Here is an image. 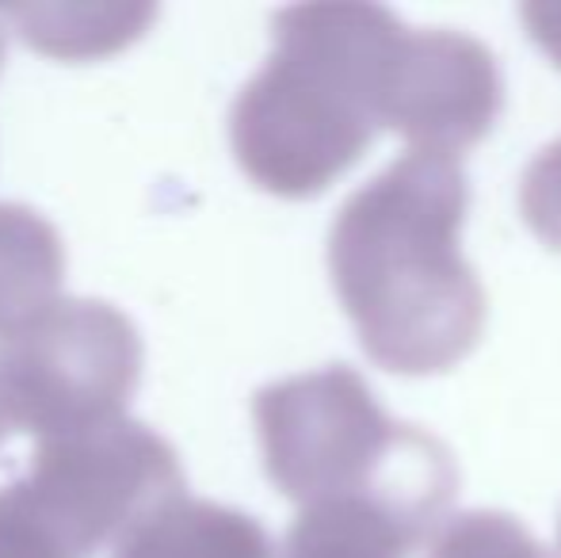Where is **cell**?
I'll return each instance as SVG.
<instances>
[{
  "mask_svg": "<svg viewBox=\"0 0 561 558\" xmlns=\"http://www.w3.org/2000/svg\"><path fill=\"white\" fill-rule=\"evenodd\" d=\"M458 157L409 149L340 207L329 272L370 360L401 375L455 367L485 326V291L458 253Z\"/></svg>",
  "mask_w": 561,
  "mask_h": 558,
  "instance_id": "6da1fadb",
  "label": "cell"
},
{
  "mask_svg": "<svg viewBox=\"0 0 561 558\" xmlns=\"http://www.w3.org/2000/svg\"><path fill=\"white\" fill-rule=\"evenodd\" d=\"M401 35L405 27L375 4L283 8L272 58L229 115L241 169L287 200L333 184L382 127L386 77Z\"/></svg>",
  "mask_w": 561,
  "mask_h": 558,
  "instance_id": "7a4b0ae2",
  "label": "cell"
},
{
  "mask_svg": "<svg viewBox=\"0 0 561 558\" xmlns=\"http://www.w3.org/2000/svg\"><path fill=\"white\" fill-rule=\"evenodd\" d=\"M264 467L287 498L375 501L424 536L455 498V463L436 436L378 410L344 364L272 383L256 395Z\"/></svg>",
  "mask_w": 561,
  "mask_h": 558,
  "instance_id": "3957f363",
  "label": "cell"
},
{
  "mask_svg": "<svg viewBox=\"0 0 561 558\" xmlns=\"http://www.w3.org/2000/svg\"><path fill=\"white\" fill-rule=\"evenodd\" d=\"M141 375L130 318L96 298H54L0 337V421L38 440L123 418Z\"/></svg>",
  "mask_w": 561,
  "mask_h": 558,
  "instance_id": "277c9868",
  "label": "cell"
},
{
  "mask_svg": "<svg viewBox=\"0 0 561 558\" xmlns=\"http://www.w3.org/2000/svg\"><path fill=\"white\" fill-rule=\"evenodd\" d=\"M8 490L61 558H92L180 498L184 470L157 432L115 418L38 440L27 478Z\"/></svg>",
  "mask_w": 561,
  "mask_h": 558,
  "instance_id": "5b68a950",
  "label": "cell"
},
{
  "mask_svg": "<svg viewBox=\"0 0 561 558\" xmlns=\"http://www.w3.org/2000/svg\"><path fill=\"white\" fill-rule=\"evenodd\" d=\"M501 112V73L485 43L462 31H405L390 61L382 127L409 149L458 157L481 141Z\"/></svg>",
  "mask_w": 561,
  "mask_h": 558,
  "instance_id": "8992f818",
  "label": "cell"
},
{
  "mask_svg": "<svg viewBox=\"0 0 561 558\" xmlns=\"http://www.w3.org/2000/svg\"><path fill=\"white\" fill-rule=\"evenodd\" d=\"M115 558H275L252 516L215 501L172 498L115 544Z\"/></svg>",
  "mask_w": 561,
  "mask_h": 558,
  "instance_id": "52a82bcc",
  "label": "cell"
},
{
  "mask_svg": "<svg viewBox=\"0 0 561 558\" xmlns=\"http://www.w3.org/2000/svg\"><path fill=\"white\" fill-rule=\"evenodd\" d=\"M66 253L43 215L0 203V337L58 298Z\"/></svg>",
  "mask_w": 561,
  "mask_h": 558,
  "instance_id": "ba28073f",
  "label": "cell"
},
{
  "mask_svg": "<svg viewBox=\"0 0 561 558\" xmlns=\"http://www.w3.org/2000/svg\"><path fill=\"white\" fill-rule=\"evenodd\" d=\"M416 532L375 501L344 498L306 505L290 524L283 558H405Z\"/></svg>",
  "mask_w": 561,
  "mask_h": 558,
  "instance_id": "9c48e42d",
  "label": "cell"
},
{
  "mask_svg": "<svg viewBox=\"0 0 561 558\" xmlns=\"http://www.w3.org/2000/svg\"><path fill=\"white\" fill-rule=\"evenodd\" d=\"M428 558H554L516 516L478 509V513L450 516L436 532Z\"/></svg>",
  "mask_w": 561,
  "mask_h": 558,
  "instance_id": "30bf717a",
  "label": "cell"
},
{
  "mask_svg": "<svg viewBox=\"0 0 561 558\" xmlns=\"http://www.w3.org/2000/svg\"><path fill=\"white\" fill-rule=\"evenodd\" d=\"M519 207L524 218L550 249L561 253V138L550 141L524 172L519 187Z\"/></svg>",
  "mask_w": 561,
  "mask_h": 558,
  "instance_id": "8fae6325",
  "label": "cell"
},
{
  "mask_svg": "<svg viewBox=\"0 0 561 558\" xmlns=\"http://www.w3.org/2000/svg\"><path fill=\"white\" fill-rule=\"evenodd\" d=\"M0 558H61L50 539L31 524L12 490H0Z\"/></svg>",
  "mask_w": 561,
  "mask_h": 558,
  "instance_id": "7c38bea8",
  "label": "cell"
},
{
  "mask_svg": "<svg viewBox=\"0 0 561 558\" xmlns=\"http://www.w3.org/2000/svg\"><path fill=\"white\" fill-rule=\"evenodd\" d=\"M524 23H527V35H531L561 69V4H524Z\"/></svg>",
  "mask_w": 561,
  "mask_h": 558,
  "instance_id": "4fadbf2b",
  "label": "cell"
},
{
  "mask_svg": "<svg viewBox=\"0 0 561 558\" xmlns=\"http://www.w3.org/2000/svg\"><path fill=\"white\" fill-rule=\"evenodd\" d=\"M0 66H4V31H0Z\"/></svg>",
  "mask_w": 561,
  "mask_h": 558,
  "instance_id": "5bb4252c",
  "label": "cell"
},
{
  "mask_svg": "<svg viewBox=\"0 0 561 558\" xmlns=\"http://www.w3.org/2000/svg\"><path fill=\"white\" fill-rule=\"evenodd\" d=\"M558 536H561V528H558Z\"/></svg>",
  "mask_w": 561,
  "mask_h": 558,
  "instance_id": "9a60e30c",
  "label": "cell"
}]
</instances>
